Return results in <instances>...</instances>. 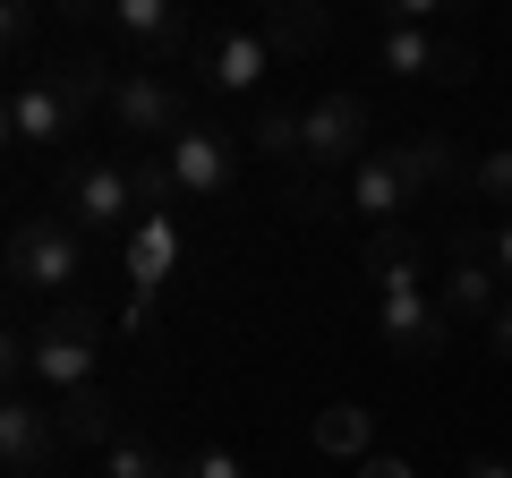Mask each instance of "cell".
Returning <instances> with one entry per match:
<instances>
[{
	"label": "cell",
	"instance_id": "obj_1",
	"mask_svg": "<svg viewBox=\"0 0 512 478\" xmlns=\"http://www.w3.org/2000/svg\"><path fill=\"white\" fill-rule=\"evenodd\" d=\"M461 171V154H453V137H436V129H419V137H393V146H367L359 163H350V180H342V205L359 222H393L402 205H419L427 188H444Z\"/></svg>",
	"mask_w": 512,
	"mask_h": 478
},
{
	"label": "cell",
	"instance_id": "obj_2",
	"mask_svg": "<svg viewBox=\"0 0 512 478\" xmlns=\"http://www.w3.org/2000/svg\"><path fill=\"white\" fill-rule=\"evenodd\" d=\"M94 103H111V77L94 60H43L9 86V137L18 146H69Z\"/></svg>",
	"mask_w": 512,
	"mask_h": 478
},
{
	"label": "cell",
	"instance_id": "obj_3",
	"mask_svg": "<svg viewBox=\"0 0 512 478\" xmlns=\"http://www.w3.org/2000/svg\"><path fill=\"white\" fill-rule=\"evenodd\" d=\"M26 376H35L52 402H69V393L103 385V316L69 299L52 325H35V368H26Z\"/></svg>",
	"mask_w": 512,
	"mask_h": 478
},
{
	"label": "cell",
	"instance_id": "obj_4",
	"mask_svg": "<svg viewBox=\"0 0 512 478\" xmlns=\"http://www.w3.org/2000/svg\"><path fill=\"white\" fill-rule=\"evenodd\" d=\"M86 274V231L69 214H26L9 231V282L18 291H77Z\"/></svg>",
	"mask_w": 512,
	"mask_h": 478
},
{
	"label": "cell",
	"instance_id": "obj_5",
	"mask_svg": "<svg viewBox=\"0 0 512 478\" xmlns=\"http://www.w3.org/2000/svg\"><path fill=\"white\" fill-rule=\"evenodd\" d=\"M60 214L77 222V231H111V239H128L137 222H146V205H137V171H128V154L120 163H69V180H60Z\"/></svg>",
	"mask_w": 512,
	"mask_h": 478
},
{
	"label": "cell",
	"instance_id": "obj_6",
	"mask_svg": "<svg viewBox=\"0 0 512 478\" xmlns=\"http://www.w3.org/2000/svg\"><path fill=\"white\" fill-rule=\"evenodd\" d=\"M103 111L120 120V137H154V146H171V137L197 120V111H188V94H180V77H163V69H120Z\"/></svg>",
	"mask_w": 512,
	"mask_h": 478
},
{
	"label": "cell",
	"instance_id": "obj_7",
	"mask_svg": "<svg viewBox=\"0 0 512 478\" xmlns=\"http://www.w3.org/2000/svg\"><path fill=\"white\" fill-rule=\"evenodd\" d=\"M359 154H367V94H316V103L299 111V171L333 180V171L359 163Z\"/></svg>",
	"mask_w": 512,
	"mask_h": 478
},
{
	"label": "cell",
	"instance_id": "obj_8",
	"mask_svg": "<svg viewBox=\"0 0 512 478\" xmlns=\"http://www.w3.org/2000/svg\"><path fill=\"white\" fill-rule=\"evenodd\" d=\"M163 163H171V180H180V197H231L239 188V137L222 129V120H188L163 146Z\"/></svg>",
	"mask_w": 512,
	"mask_h": 478
},
{
	"label": "cell",
	"instance_id": "obj_9",
	"mask_svg": "<svg viewBox=\"0 0 512 478\" xmlns=\"http://www.w3.org/2000/svg\"><path fill=\"white\" fill-rule=\"evenodd\" d=\"M376 333L402 359H436L444 342H453V316H444V299L427 291V282H384V299H376Z\"/></svg>",
	"mask_w": 512,
	"mask_h": 478
},
{
	"label": "cell",
	"instance_id": "obj_10",
	"mask_svg": "<svg viewBox=\"0 0 512 478\" xmlns=\"http://www.w3.org/2000/svg\"><path fill=\"white\" fill-rule=\"evenodd\" d=\"M376 60H384L393 77H427V86H470V52H461V43H444L436 26H419V18H384Z\"/></svg>",
	"mask_w": 512,
	"mask_h": 478
},
{
	"label": "cell",
	"instance_id": "obj_11",
	"mask_svg": "<svg viewBox=\"0 0 512 478\" xmlns=\"http://www.w3.org/2000/svg\"><path fill=\"white\" fill-rule=\"evenodd\" d=\"M197 86L214 94H256L265 86V69H274V43H265V26H222L214 43H197Z\"/></svg>",
	"mask_w": 512,
	"mask_h": 478
},
{
	"label": "cell",
	"instance_id": "obj_12",
	"mask_svg": "<svg viewBox=\"0 0 512 478\" xmlns=\"http://www.w3.org/2000/svg\"><path fill=\"white\" fill-rule=\"evenodd\" d=\"M60 444H69L60 436V410H43L35 393H9L0 402V461H9V478H43Z\"/></svg>",
	"mask_w": 512,
	"mask_h": 478
},
{
	"label": "cell",
	"instance_id": "obj_13",
	"mask_svg": "<svg viewBox=\"0 0 512 478\" xmlns=\"http://www.w3.org/2000/svg\"><path fill=\"white\" fill-rule=\"evenodd\" d=\"M171 265H180V222H171V214H146L137 231L120 239V274H128V291H137V299L163 291Z\"/></svg>",
	"mask_w": 512,
	"mask_h": 478
},
{
	"label": "cell",
	"instance_id": "obj_14",
	"mask_svg": "<svg viewBox=\"0 0 512 478\" xmlns=\"http://www.w3.org/2000/svg\"><path fill=\"white\" fill-rule=\"evenodd\" d=\"M103 26L120 43H137L146 60H171V52H188V18L171 9V0H111L103 9Z\"/></svg>",
	"mask_w": 512,
	"mask_h": 478
},
{
	"label": "cell",
	"instance_id": "obj_15",
	"mask_svg": "<svg viewBox=\"0 0 512 478\" xmlns=\"http://www.w3.org/2000/svg\"><path fill=\"white\" fill-rule=\"evenodd\" d=\"M436 299H444V316H453V325H461V316H495V308H504V274H495L487 257H470V248H461L453 274L436 282Z\"/></svg>",
	"mask_w": 512,
	"mask_h": 478
},
{
	"label": "cell",
	"instance_id": "obj_16",
	"mask_svg": "<svg viewBox=\"0 0 512 478\" xmlns=\"http://www.w3.org/2000/svg\"><path fill=\"white\" fill-rule=\"evenodd\" d=\"M265 43L291 52V60L325 52V43H333V9H316V0H274V9H265Z\"/></svg>",
	"mask_w": 512,
	"mask_h": 478
},
{
	"label": "cell",
	"instance_id": "obj_17",
	"mask_svg": "<svg viewBox=\"0 0 512 478\" xmlns=\"http://www.w3.org/2000/svg\"><path fill=\"white\" fill-rule=\"evenodd\" d=\"M316 453H325V461H350V470H359V461L376 453V419H367L359 402H333L325 419H316Z\"/></svg>",
	"mask_w": 512,
	"mask_h": 478
},
{
	"label": "cell",
	"instance_id": "obj_18",
	"mask_svg": "<svg viewBox=\"0 0 512 478\" xmlns=\"http://www.w3.org/2000/svg\"><path fill=\"white\" fill-rule=\"evenodd\" d=\"M52 410H60V436H69V444H103V453L120 444V436H111V410H120V402H111L103 385L69 393V402H52Z\"/></svg>",
	"mask_w": 512,
	"mask_h": 478
},
{
	"label": "cell",
	"instance_id": "obj_19",
	"mask_svg": "<svg viewBox=\"0 0 512 478\" xmlns=\"http://www.w3.org/2000/svg\"><path fill=\"white\" fill-rule=\"evenodd\" d=\"M103 478H188V461H171V453H154V444H111L103 453Z\"/></svg>",
	"mask_w": 512,
	"mask_h": 478
},
{
	"label": "cell",
	"instance_id": "obj_20",
	"mask_svg": "<svg viewBox=\"0 0 512 478\" xmlns=\"http://www.w3.org/2000/svg\"><path fill=\"white\" fill-rule=\"evenodd\" d=\"M256 154H274V163H299V111L291 103H265L256 111V129H248Z\"/></svg>",
	"mask_w": 512,
	"mask_h": 478
},
{
	"label": "cell",
	"instance_id": "obj_21",
	"mask_svg": "<svg viewBox=\"0 0 512 478\" xmlns=\"http://www.w3.org/2000/svg\"><path fill=\"white\" fill-rule=\"evenodd\" d=\"M282 205H291L299 222H333V214H350V205H342V188H333V180H316V171H299V180L282 188Z\"/></svg>",
	"mask_w": 512,
	"mask_h": 478
},
{
	"label": "cell",
	"instance_id": "obj_22",
	"mask_svg": "<svg viewBox=\"0 0 512 478\" xmlns=\"http://www.w3.org/2000/svg\"><path fill=\"white\" fill-rule=\"evenodd\" d=\"M128 171H137V205H146V214H171L180 180H171V163H163V154H128Z\"/></svg>",
	"mask_w": 512,
	"mask_h": 478
},
{
	"label": "cell",
	"instance_id": "obj_23",
	"mask_svg": "<svg viewBox=\"0 0 512 478\" xmlns=\"http://www.w3.org/2000/svg\"><path fill=\"white\" fill-rule=\"evenodd\" d=\"M470 188H478L487 205H512V137H504V146H487V154L470 163Z\"/></svg>",
	"mask_w": 512,
	"mask_h": 478
},
{
	"label": "cell",
	"instance_id": "obj_24",
	"mask_svg": "<svg viewBox=\"0 0 512 478\" xmlns=\"http://www.w3.org/2000/svg\"><path fill=\"white\" fill-rule=\"evenodd\" d=\"M188 478H248V461L222 453V444H205V453H188Z\"/></svg>",
	"mask_w": 512,
	"mask_h": 478
},
{
	"label": "cell",
	"instance_id": "obj_25",
	"mask_svg": "<svg viewBox=\"0 0 512 478\" xmlns=\"http://www.w3.org/2000/svg\"><path fill=\"white\" fill-rule=\"evenodd\" d=\"M0 35H9V52H35V9H26V0H9V18H0Z\"/></svg>",
	"mask_w": 512,
	"mask_h": 478
},
{
	"label": "cell",
	"instance_id": "obj_26",
	"mask_svg": "<svg viewBox=\"0 0 512 478\" xmlns=\"http://www.w3.org/2000/svg\"><path fill=\"white\" fill-rule=\"evenodd\" d=\"M487 265H495V274L512 282V214H504V222H495V231H487Z\"/></svg>",
	"mask_w": 512,
	"mask_h": 478
},
{
	"label": "cell",
	"instance_id": "obj_27",
	"mask_svg": "<svg viewBox=\"0 0 512 478\" xmlns=\"http://www.w3.org/2000/svg\"><path fill=\"white\" fill-rule=\"evenodd\" d=\"M487 350H495V359H504V368H512V299H504V308L487 316Z\"/></svg>",
	"mask_w": 512,
	"mask_h": 478
},
{
	"label": "cell",
	"instance_id": "obj_28",
	"mask_svg": "<svg viewBox=\"0 0 512 478\" xmlns=\"http://www.w3.org/2000/svg\"><path fill=\"white\" fill-rule=\"evenodd\" d=\"M359 478H419V470H410L402 453H367V461H359Z\"/></svg>",
	"mask_w": 512,
	"mask_h": 478
},
{
	"label": "cell",
	"instance_id": "obj_29",
	"mask_svg": "<svg viewBox=\"0 0 512 478\" xmlns=\"http://www.w3.org/2000/svg\"><path fill=\"white\" fill-rule=\"evenodd\" d=\"M461 478H512V461H495V453H478V461H470V470H461Z\"/></svg>",
	"mask_w": 512,
	"mask_h": 478
}]
</instances>
